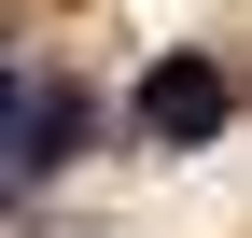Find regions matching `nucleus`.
<instances>
[{"label":"nucleus","mask_w":252,"mask_h":238,"mask_svg":"<svg viewBox=\"0 0 252 238\" xmlns=\"http://www.w3.org/2000/svg\"><path fill=\"white\" fill-rule=\"evenodd\" d=\"M70 126H84L70 84H14V168H56V154H70Z\"/></svg>","instance_id":"2"},{"label":"nucleus","mask_w":252,"mask_h":238,"mask_svg":"<svg viewBox=\"0 0 252 238\" xmlns=\"http://www.w3.org/2000/svg\"><path fill=\"white\" fill-rule=\"evenodd\" d=\"M224 112H238V84H224V56H154L140 84H126V126L140 140H224Z\"/></svg>","instance_id":"1"}]
</instances>
